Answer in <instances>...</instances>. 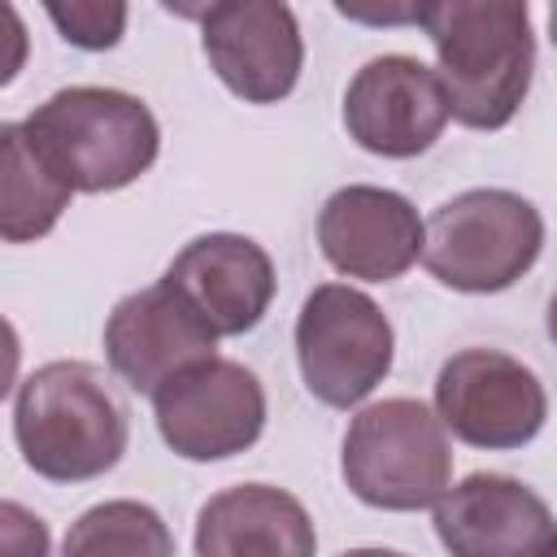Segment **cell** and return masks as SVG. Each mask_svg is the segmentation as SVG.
Instances as JSON below:
<instances>
[{"mask_svg": "<svg viewBox=\"0 0 557 557\" xmlns=\"http://www.w3.org/2000/svg\"><path fill=\"white\" fill-rule=\"evenodd\" d=\"M418 26L435 48L448 117L470 131L509 126L535 70L531 9L518 0H435L418 4Z\"/></svg>", "mask_w": 557, "mask_h": 557, "instance_id": "cell-1", "label": "cell"}, {"mask_svg": "<svg viewBox=\"0 0 557 557\" xmlns=\"http://www.w3.org/2000/svg\"><path fill=\"white\" fill-rule=\"evenodd\" d=\"M126 409L87 361H48L13 396V440L22 461L48 483H87L126 453Z\"/></svg>", "mask_w": 557, "mask_h": 557, "instance_id": "cell-2", "label": "cell"}, {"mask_svg": "<svg viewBox=\"0 0 557 557\" xmlns=\"http://www.w3.org/2000/svg\"><path fill=\"white\" fill-rule=\"evenodd\" d=\"M22 131L83 196L131 187L161 148L152 109L117 87H61L22 117Z\"/></svg>", "mask_w": 557, "mask_h": 557, "instance_id": "cell-3", "label": "cell"}, {"mask_svg": "<svg viewBox=\"0 0 557 557\" xmlns=\"http://www.w3.org/2000/svg\"><path fill=\"white\" fill-rule=\"evenodd\" d=\"M339 474L370 509H431L453 487V444L435 409L413 396H387L348 422Z\"/></svg>", "mask_w": 557, "mask_h": 557, "instance_id": "cell-4", "label": "cell"}, {"mask_svg": "<svg viewBox=\"0 0 557 557\" xmlns=\"http://www.w3.org/2000/svg\"><path fill=\"white\" fill-rule=\"evenodd\" d=\"M544 252L540 209L505 187H470L426 218L422 265L435 283L492 296L513 287Z\"/></svg>", "mask_w": 557, "mask_h": 557, "instance_id": "cell-5", "label": "cell"}, {"mask_svg": "<svg viewBox=\"0 0 557 557\" xmlns=\"http://www.w3.org/2000/svg\"><path fill=\"white\" fill-rule=\"evenodd\" d=\"M396 335L387 313L348 283H322L296 313V361L309 396L331 409L361 405L392 370Z\"/></svg>", "mask_w": 557, "mask_h": 557, "instance_id": "cell-6", "label": "cell"}, {"mask_svg": "<svg viewBox=\"0 0 557 557\" xmlns=\"http://www.w3.org/2000/svg\"><path fill=\"white\" fill-rule=\"evenodd\" d=\"M435 413L453 440L487 453L531 444L548 422V392L500 348H461L435 374Z\"/></svg>", "mask_w": 557, "mask_h": 557, "instance_id": "cell-7", "label": "cell"}, {"mask_svg": "<svg viewBox=\"0 0 557 557\" xmlns=\"http://www.w3.org/2000/svg\"><path fill=\"white\" fill-rule=\"evenodd\" d=\"M152 418L161 440L187 461H226L248 453L265 431V387L261 379L226 357L200 361L174 374L152 396Z\"/></svg>", "mask_w": 557, "mask_h": 557, "instance_id": "cell-8", "label": "cell"}, {"mask_svg": "<svg viewBox=\"0 0 557 557\" xmlns=\"http://www.w3.org/2000/svg\"><path fill=\"white\" fill-rule=\"evenodd\" d=\"M209 70L244 104H278L300 83L305 39L296 13L278 0H222L200 9Z\"/></svg>", "mask_w": 557, "mask_h": 557, "instance_id": "cell-9", "label": "cell"}, {"mask_svg": "<svg viewBox=\"0 0 557 557\" xmlns=\"http://www.w3.org/2000/svg\"><path fill=\"white\" fill-rule=\"evenodd\" d=\"M448 126V100L431 65L405 52L366 61L344 91V131L357 148L392 161L426 152Z\"/></svg>", "mask_w": 557, "mask_h": 557, "instance_id": "cell-10", "label": "cell"}, {"mask_svg": "<svg viewBox=\"0 0 557 557\" xmlns=\"http://www.w3.org/2000/svg\"><path fill=\"white\" fill-rule=\"evenodd\" d=\"M104 357L131 392L157 396L174 374L213 361L218 335L174 287L157 278L113 305L104 322Z\"/></svg>", "mask_w": 557, "mask_h": 557, "instance_id": "cell-11", "label": "cell"}, {"mask_svg": "<svg viewBox=\"0 0 557 557\" xmlns=\"http://www.w3.org/2000/svg\"><path fill=\"white\" fill-rule=\"evenodd\" d=\"M448 557H557V513L509 474H466L435 505Z\"/></svg>", "mask_w": 557, "mask_h": 557, "instance_id": "cell-12", "label": "cell"}, {"mask_svg": "<svg viewBox=\"0 0 557 557\" xmlns=\"http://www.w3.org/2000/svg\"><path fill=\"white\" fill-rule=\"evenodd\" d=\"M422 244L426 222L413 200L392 187L348 183L331 191L318 213V248L344 278L392 283L422 257Z\"/></svg>", "mask_w": 557, "mask_h": 557, "instance_id": "cell-13", "label": "cell"}, {"mask_svg": "<svg viewBox=\"0 0 557 557\" xmlns=\"http://www.w3.org/2000/svg\"><path fill=\"white\" fill-rule=\"evenodd\" d=\"M161 283L174 287L218 339L252 331L270 313L278 287L270 252L257 239L231 231H209L183 244Z\"/></svg>", "mask_w": 557, "mask_h": 557, "instance_id": "cell-14", "label": "cell"}, {"mask_svg": "<svg viewBox=\"0 0 557 557\" xmlns=\"http://www.w3.org/2000/svg\"><path fill=\"white\" fill-rule=\"evenodd\" d=\"M196 557H313L318 531L305 505L270 483H239L196 513Z\"/></svg>", "mask_w": 557, "mask_h": 557, "instance_id": "cell-15", "label": "cell"}, {"mask_svg": "<svg viewBox=\"0 0 557 557\" xmlns=\"http://www.w3.org/2000/svg\"><path fill=\"white\" fill-rule=\"evenodd\" d=\"M0 157H4V178H0V235L9 244H30L44 239L61 213L70 209L74 187L39 157V148L26 139L22 122L0 126Z\"/></svg>", "mask_w": 557, "mask_h": 557, "instance_id": "cell-16", "label": "cell"}, {"mask_svg": "<svg viewBox=\"0 0 557 557\" xmlns=\"http://www.w3.org/2000/svg\"><path fill=\"white\" fill-rule=\"evenodd\" d=\"M61 557H174V535L144 500H104L70 522Z\"/></svg>", "mask_w": 557, "mask_h": 557, "instance_id": "cell-17", "label": "cell"}, {"mask_svg": "<svg viewBox=\"0 0 557 557\" xmlns=\"http://www.w3.org/2000/svg\"><path fill=\"white\" fill-rule=\"evenodd\" d=\"M44 13L61 30V39L83 52H104L126 30V4H117V0H70V4L52 0Z\"/></svg>", "mask_w": 557, "mask_h": 557, "instance_id": "cell-18", "label": "cell"}, {"mask_svg": "<svg viewBox=\"0 0 557 557\" xmlns=\"http://www.w3.org/2000/svg\"><path fill=\"white\" fill-rule=\"evenodd\" d=\"M0 535H4V557H48V527L17 500L0 505Z\"/></svg>", "mask_w": 557, "mask_h": 557, "instance_id": "cell-19", "label": "cell"}, {"mask_svg": "<svg viewBox=\"0 0 557 557\" xmlns=\"http://www.w3.org/2000/svg\"><path fill=\"white\" fill-rule=\"evenodd\" d=\"M339 557H405V553H396V548H348Z\"/></svg>", "mask_w": 557, "mask_h": 557, "instance_id": "cell-20", "label": "cell"}, {"mask_svg": "<svg viewBox=\"0 0 557 557\" xmlns=\"http://www.w3.org/2000/svg\"><path fill=\"white\" fill-rule=\"evenodd\" d=\"M548 339L557 344V292L548 296Z\"/></svg>", "mask_w": 557, "mask_h": 557, "instance_id": "cell-21", "label": "cell"}, {"mask_svg": "<svg viewBox=\"0 0 557 557\" xmlns=\"http://www.w3.org/2000/svg\"><path fill=\"white\" fill-rule=\"evenodd\" d=\"M548 39H553V48H557V4L548 9Z\"/></svg>", "mask_w": 557, "mask_h": 557, "instance_id": "cell-22", "label": "cell"}]
</instances>
